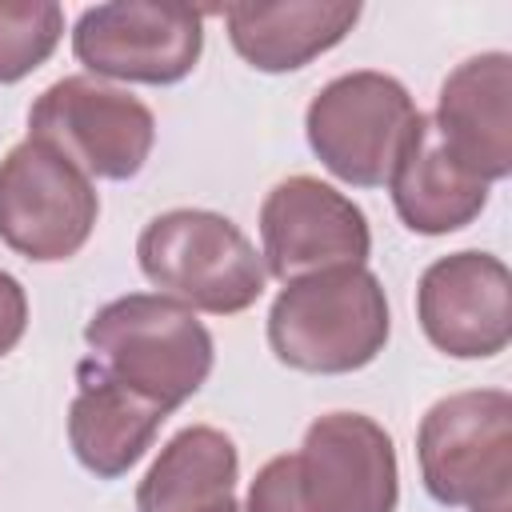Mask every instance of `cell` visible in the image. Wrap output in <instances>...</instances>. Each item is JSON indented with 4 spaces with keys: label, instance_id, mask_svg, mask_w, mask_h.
<instances>
[{
    "label": "cell",
    "instance_id": "4fadbf2b",
    "mask_svg": "<svg viewBox=\"0 0 512 512\" xmlns=\"http://www.w3.org/2000/svg\"><path fill=\"white\" fill-rule=\"evenodd\" d=\"M76 400L68 412V440L76 460L100 480L124 476L152 444L160 420L168 416L148 396L120 384L96 360H80L76 368Z\"/></svg>",
    "mask_w": 512,
    "mask_h": 512
},
{
    "label": "cell",
    "instance_id": "5b68a950",
    "mask_svg": "<svg viewBox=\"0 0 512 512\" xmlns=\"http://www.w3.org/2000/svg\"><path fill=\"white\" fill-rule=\"evenodd\" d=\"M416 116L420 112L400 80L384 72H348L312 96L304 128L332 176L376 188L388 184Z\"/></svg>",
    "mask_w": 512,
    "mask_h": 512
},
{
    "label": "cell",
    "instance_id": "7c38bea8",
    "mask_svg": "<svg viewBox=\"0 0 512 512\" xmlns=\"http://www.w3.org/2000/svg\"><path fill=\"white\" fill-rule=\"evenodd\" d=\"M512 60L484 52L464 60L440 88L432 128L444 152L476 180H504L512 168Z\"/></svg>",
    "mask_w": 512,
    "mask_h": 512
},
{
    "label": "cell",
    "instance_id": "9c48e42d",
    "mask_svg": "<svg viewBox=\"0 0 512 512\" xmlns=\"http://www.w3.org/2000/svg\"><path fill=\"white\" fill-rule=\"evenodd\" d=\"M292 476L304 512H392L400 492L392 436L360 412L312 420Z\"/></svg>",
    "mask_w": 512,
    "mask_h": 512
},
{
    "label": "cell",
    "instance_id": "7a4b0ae2",
    "mask_svg": "<svg viewBox=\"0 0 512 512\" xmlns=\"http://www.w3.org/2000/svg\"><path fill=\"white\" fill-rule=\"evenodd\" d=\"M88 360L164 412L180 408L212 372V336L188 304L132 292L104 304L88 328Z\"/></svg>",
    "mask_w": 512,
    "mask_h": 512
},
{
    "label": "cell",
    "instance_id": "ac0fdd59",
    "mask_svg": "<svg viewBox=\"0 0 512 512\" xmlns=\"http://www.w3.org/2000/svg\"><path fill=\"white\" fill-rule=\"evenodd\" d=\"M248 512H304L296 496V476H292V456L268 460L248 492Z\"/></svg>",
    "mask_w": 512,
    "mask_h": 512
},
{
    "label": "cell",
    "instance_id": "ffe728a7",
    "mask_svg": "<svg viewBox=\"0 0 512 512\" xmlns=\"http://www.w3.org/2000/svg\"><path fill=\"white\" fill-rule=\"evenodd\" d=\"M212 512H240V508H236V500H228V504H220V508H212Z\"/></svg>",
    "mask_w": 512,
    "mask_h": 512
},
{
    "label": "cell",
    "instance_id": "2e32d148",
    "mask_svg": "<svg viewBox=\"0 0 512 512\" xmlns=\"http://www.w3.org/2000/svg\"><path fill=\"white\" fill-rule=\"evenodd\" d=\"M236 472V444L220 428H184L140 480L136 512H212L232 500Z\"/></svg>",
    "mask_w": 512,
    "mask_h": 512
},
{
    "label": "cell",
    "instance_id": "3957f363",
    "mask_svg": "<svg viewBox=\"0 0 512 512\" xmlns=\"http://www.w3.org/2000/svg\"><path fill=\"white\" fill-rule=\"evenodd\" d=\"M136 256L164 296L220 316L256 304L268 280L252 240L228 216L204 208H172L148 220Z\"/></svg>",
    "mask_w": 512,
    "mask_h": 512
},
{
    "label": "cell",
    "instance_id": "d6986e66",
    "mask_svg": "<svg viewBox=\"0 0 512 512\" xmlns=\"http://www.w3.org/2000/svg\"><path fill=\"white\" fill-rule=\"evenodd\" d=\"M24 324H28V300H24V288L16 276H8L0 268V356L12 352L24 336Z\"/></svg>",
    "mask_w": 512,
    "mask_h": 512
},
{
    "label": "cell",
    "instance_id": "277c9868",
    "mask_svg": "<svg viewBox=\"0 0 512 512\" xmlns=\"http://www.w3.org/2000/svg\"><path fill=\"white\" fill-rule=\"evenodd\" d=\"M424 488L452 508H508L512 396L500 388L456 392L428 408L416 436Z\"/></svg>",
    "mask_w": 512,
    "mask_h": 512
},
{
    "label": "cell",
    "instance_id": "9a60e30c",
    "mask_svg": "<svg viewBox=\"0 0 512 512\" xmlns=\"http://www.w3.org/2000/svg\"><path fill=\"white\" fill-rule=\"evenodd\" d=\"M232 48L260 72H292L328 52L360 20V4H232L224 8Z\"/></svg>",
    "mask_w": 512,
    "mask_h": 512
},
{
    "label": "cell",
    "instance_id": "44dd1931",
    "mask_svg": "<svg viewBox=\"0 0 512 512\" xmlns=\"http://www.w3.org/2000/svg\"><path fill=\"white\" fill-rule=\"evenodd\" d=\"M492 512H508V508H492Z\"/></svg>",
    "mask_w": 512,
    "mask_h": 512
},
{
    "label": "cell",
    "instance_id": "52a82bcc",
    "mask_svg": "<svg viewBox=\"0 0 512 512\" xmlns=\"http://www.w3.org/2000/svg\"><path fill=\"white\" fill-rule=\"evenodd\" d=\"M100 196L92 180L40 140L0 160V240L28 260H68L92 236Z\"/></svg>",
    "mask_w": 512,
    "mask_h": 512
},
{
    "label": "cell",
    "instance_id": "5bb4252c",
    "mask_svg": "<svg viewBox=\"0 0 512 512\" xmlns=\"http://www.w3.org/2000/svg\"><path fill=\"white\" fill-rule=\"evenodd\" d=\"M388 184H392V204H396L400 220L424 236L456 232L468 220H476L488 204V184L468 176L444 152V144L432 128V116H424V112L416 116Z\"/></svg>",
    "mask_w": 512,
    "mask_h": 512
},
{
    "label": "cell",
    "instance_id": "8992f818",
    "mask_svg": "<svg viewBox=\"0 0 512 512\" xmlns=\"http://www.w3.org/2000/svg\"><path fill=\"white\" fill-rule=\"evenodd\" d=\"M28 128L32 140L56 148L88 180L136 176L156 140V120L132 92L88 76H64L44 88L28 112Z\"/></svg>",
    "mask_w": 512,
    "mask_h": 512
},
{
    "label": "cell",
    "instance_id": "6da1fadb",
    "mask_svg": "<svg viewBox=\"0 0 512 512\" xmlns=\"http://www.w3.org/2000/svg\"><path fill=\"white\" fill-rule=\"evenodd\" d=\"M388 300L364 264L288 280L268 312V344L300 372H356L384 352Z\"/></svg>",
    "mask_w": 512,
    "mask_h": 512
},
{
    "label": "cell",
    "instance_id": "8fae6325",
    "mask_svg": "<svg viewBox=\"0 0 512 512\" xmlns=\"http://www.w3.org/2000/svg\"><path fill=\"white\" fill-rule=\"evenodd\" d=\"M416 312L440 352L456 360L496 356L512 336V276L488 252H452L420 276Z\"/></svg>",
    "mask_w": 512,
    "mask_h": 512
},
{
    "label": "cell",
    "instance_id": "e0dca14e",
    "mask_svg": "<svg viewBox=\"0 0 512 512\" xmlns=\"http://www.w3.org/2000/svg\"><path fill=\"white\" fill-rule=\"evenodd\" d=\"M64 32V12L48 0H0V84L40 68Z\"/></svg>",
    "mask_w": 512,
    "mask_h": 512
},
{
    "label": "cell",
    "instance_id": "ba28073f",
    "mask_svg": "<svg viewBox=\"0 0 512 512\" xmlns=\"http://www.w3.org/2000/svg\"><path fill=\"white\" fill-rule=\"evenodd\" d=\"M204 48V12L192 4H96L84 8L72 32V52L96 76L176 84Z\"/></svg>",
    "mask_w": 512,
    "mask_h": 512
},
{
    "label": "cell",
    "instance_id": "30bf717a",
    "mask_svg": "<svg viewBox=\"0 0 512 512\" xmlns=\"http://www.w3.org/2000/svg\"><path fill=\"white\" fill-rule=\"evenodd\" d=\"M260 236L264 268L284 284L324 268L364 264L372 244L364 212L316 176H288L268 192L260 208Z\"/></svg>",
    "mask_w": 512,
    "mask_h": 512
}]
</instances>
